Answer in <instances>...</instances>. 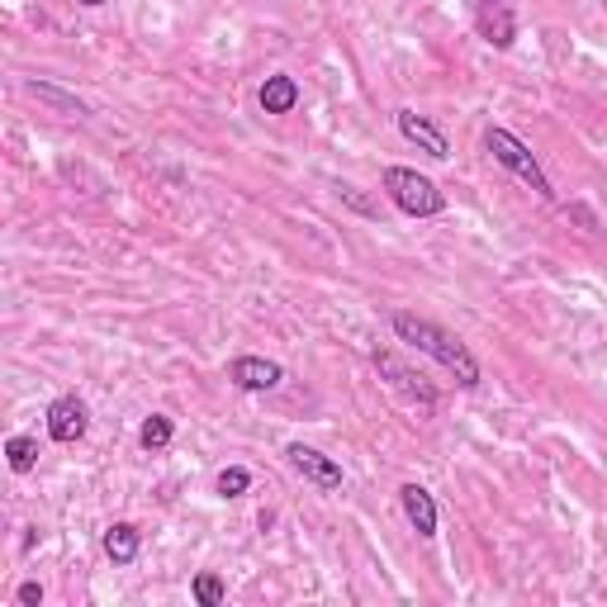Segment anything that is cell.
I'll return each mask as SVG.
<instances>
[{
    "instance_id": "10",
    "label": "cell",
    "mask_w": 607,
    "mask_h": 607,
    "mask_svg": "<svg viewBox=\"0 0 607 607\" xmlns=\"http://www.w3.org/2000/svg\"><path fill=\"white\" fill-rule=\"evenodd\" d=\"M399 503H404V518H408L413 532H418L422 541H432L437 536V498L422 484H404L399 489Z\"/></svg>"
},
{
    "instance_id": "11",
    "label": "cell",
    "mask_w": 607,
    "mask_h": 607,
    "mask_svg": "<svg viewBox=\"0 0 607 607\" xmlns=\"http://www.w3.org/2000/svg\"><path fill=\"white\" fill-rule=\"evenodd\" d=\"M105 555L114 565H134L138 560V551H143V532H138L134 522H114V527H105Z\"/></svg>"
},
{
    "instance_id": "12",
    "label": "cell",
    "mask_w": 607,
    "mask_h": 607,
    "mask_svg": "<svg viewBox=\"0 0 607 607\" xmlns=\"http://www.w3.org/2000/svg\"><path fill=\"white\" fill-rule=\"evenodd\" d=\"M294 105H300V81L286 72L266 76L262 81V110L266 114H294Z\"/></svg>"
},
{
    "instance_id": "15",
    "label": "cell",
    "mask_w": 607,
    "mask_h": 607,
    "mask_svg": "<svg viewBox=\"0 0 607 607\" xmlns=\"http://www.w3.org/2000/svg\"><path fill=\"white\" fill-rule=\"evenodd\" d=\"M5 465L15 475H29L38 465V442H34V437H10V442H5Z\"/></svg>"
},
{
    "instance_id": "8",
    "label": "cell",
    "mask_w": 607,
    "mask_h": 607,
    "mask_svg": "<svg viewBox=\"0 0 607 607\" xmlns=\"http://www.w3.org/2000/svg\"><path fill=\"white\" fill-rule=\"evenodd\" d=\"M228 380L248 394H266V390H280L286 366H280V361H266V356H238L228 366Z\"/></svg>"
},
{
    "instance_id": "13",
    "label": "cell",
    "mask_w": 607,
    "mask_h": 607,
    "mask_svg": "<svg viewBox=\"0 0 607 607\" xmlns=\"http://www.w3.org/2000/svg\"><path fill=\"white\" fill-rule=\"evenodd\" d=\"M29 96L38 100V105H48V110H58V114H72V119H86V100H76L72 90H62V86H53V81H29L24 86Z\"/></svg>"
},
{
    "instance_id": "1",
    "label": "cell",
    "mask_w": 607,
    "mask_h": 607,
    "mask_svg": "<svg viewBox=\"0 0 607 607\" xmlns=\"http://www.w3.org/2000/svg\"><path fill=\"white\" fill-rule=\"evenodd\" d=\"M390 323H394V338H399V342H408L413 352L432 356L442 370H451L460 390H475V384L484 380L475 352H470V346H465L451 328H442V323H432V318H422V314H408V308H399Z\"/></svg>"
},
{
    "instance_id": "7",
    "label": "cell",
    "mask_w": 607,
    "mask_h": 607,
    "mask_svg": "<svg viewBox=\"0 0 607 607\" xmlns=\"http://www.w3.org/2000/svg\"><path fill=\"white\" fill-rule=\"evenodd\" d=\"M394 124H399V134H404V143H413L418 152H428V157H437V162H446V157H451L446 134L428 119V114H418V110H399V114H394Z\"/></svg>"
},
{
    "instance_id": "16",
    "label": "cell",
    "mask_w": 607,
    "mask_h": 607,
    "mask_svg": "<svg viewBox=\"0 0 607 607\" xmlns=\"http://www.w3.org/2000/svg\"><path fill=\"white\" fill-rule=\"evenodd\" d=\"M190 598H195L200 607H218L228 598V589H224V579H218L214 570H204V574H195V584H190Z\"/></svg>"
},
{
    "instance_id": "3",
    "label": "cell",
    "mask_w": 607,
    "mask_h": 607,
    "mask_svg": "<svg viewBox=\"0 0 607 607\" xmlns=\"http://www.w3.org/2000/svg\"><path fill=\"white\" fill-rule=\"evenodd\" d=\"M484 148H489V157H494L498 166H508V172L518 176L522 186H532L541 200H555V186H551V176L541 172L536 152L527 148L518 134H508V128H489V134H484Z\"/></svg>"
},
{
    "instance_id": "6",
    "label": "cell",
    "mask_w": 607,
    "mask_h": 607,
    "mask_svg": "<svg viewBox=\"0 0 607 607\" xmlns=\"http://www.w3.org/2000/svg\"><path fill=\"white\" fill-rule=\"evenodd\" d=\"M90 428V408H86V399H76V394H62L48 404V437H53L58 446H76L86 437Z\"/></svg>"
},
{
    "instance_id": "19",
    "label": "cell",
    "mask_w": 607,
    "mask_h": 607,
    "mask_svg": "<svg viewBox=\"0 0 607 607\" xmlns=\"http://www.w3.org/2000/svg\"><path fill=\"white\" fill-rule=\"evenodd\" d=\"M81 5H90V10H96V5H105V0H81Z\"/></svg>"
},
{
    "instance_id": "14",
    "label": "cell",
    "mask_w": 607,
    "mask_h": 607,
    "mask_svg": "<svg viewBox=\"0 0 607 607\" xmlns=\"http://www.w3.org/2000/svg\"><path fill=\"white\" fill-rule=\"evenodd\" d=\"M176 437V422L166 418V413H152V418L138 428V442H143V451H166Z\"/></svg>"
},
{
    "instance_id": "4",
    "label": "cell",
    "mask_w": 607,
    "mask_h": 607,
    "mask_svg": "<svg viewBox=\"0 0 607 607\" xmlns=\"http://www.w3.org/2000/svg\"><path fill=\"white\" fill-rule=\"evenodd\" d=\"M286 460H290V470L300 475V480H308L314 489H323V494L342 489V465L332 460V456H323V451L304 446V442H290V446H286Z\"/></svg>"
},
{
    "instance_id": "2",
    "label": "cell",
    "mask_w": 607,
    "mask_h": 607,
    "mask_svg": "<svg viewBox=\"0 0 607 607\" xmlns=\"http://www.w3.org/2000/svg\"><path fill=\"white\" fill-rule=\"evenodd\" d=\"M384 195H390L394 210L408 218H437L446 210L442 186L428 180L422 172H413V166H384Z\"/></svg>"
},
{
    "instance_id": "18",
    "label": "cell",
    "mask_w": 607,
    "mask_h": 607,
    "mask_svg": "<svg viewBox=\"0 0 607 607\" xmlns=\"http://www.w3.org/2000/svg\"><path fill=\"white\" fill-rule=\"evenodd\" d=\"M20 603H43V584H34V579H29V584H20Z\"/></svg>"
},
{
    "instance_id": "5",
    "label": "cell",
    "mask_w": 607,
    "mask_h": 607,
    "mask_svg": "<svg viewBox=\"0 0 607 607\" xmlns=\"http://www.w3.org/2000/svg\"><path fill=\"white\" fill-rule=\"evenodd\" d=\"M475 29L489 48H513L518 43V15H513V0H480L475 5Z\"/></svg>"
},
{
    "instance_id": "17",
    "label": "cell",
    "mask_w": 607,
    "mask_h": 607,
    "mask_svg": "<svg viewBox=\"0 0 607 607\" xmlns=\"http://www.w3.org/2000/svg\"><path fill=\"white\" fill-rule=\"evenodd\" d=\"M252 489V475L242 470V465H228V470H218V494L224 498H242Z\"/></svg>"
},
{
    "instance_id": "9",
    "label": "cell",
    "mask_w": 607,
    "mask_h": 607,
    "mask_svg": "<svg viewBox=\"0 0 607 607\" xmlns=\"http://www.w3.org/2000/svg\"><path fill=\"white\" fill-rule=\"evenodd\" d=\"M370 361H376V370H380V376H390V384H394V390H399V394H408V399H413V404H418L422 413H428V408L437 404V390H432V384L422 380V376H413V370H408V366H404V361H399L394 352H376Z\"/></svg>"
}]
</instances>
